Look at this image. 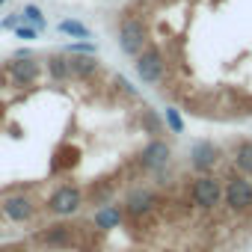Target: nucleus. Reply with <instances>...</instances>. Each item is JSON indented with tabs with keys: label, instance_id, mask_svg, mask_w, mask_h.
I'll use <instances>...</instances> for the list:
<instances>
[{
	"label": "nucleus",
	"instance_id": "obj_1",
	"mask_svg": "<svg viewBox=\"0 0 252 252\" xmlns=\"http://www.w3.org/2000/svg\"><path fill=\"white\" fill-rule=\"evenodd\" d=\"M119 48L128 54V57H140L146 48H149V30H146V21L140 15H134L128 9V15H125L119 21Z\"/></svg>",
	"mask_w": 252,
	"mask_h": 252
},
{
	"label": "nucleus",
	"instance_id": "obj_2",
	"mask_svg": "<svg viewBox=\"0 0 252 252\" xmlns=\"http://www.w3.org/2000/svg\"><path fill=\"white\" fill-rule=\"evenodd\" d=\"M83 202L86 199H83V190L77 184H60L48 199V211L57 214V217H71L83 208Z\"/></svg>",
	"mask_w": 252,
	"mask_h": 252
},
{
	"label": "nucleus",
	"instance_id": "obj_3",
	"mask_svg": "<svg viewBox=\"0 0 252 252\" xmlns=\"http://www.w3.org/2000/svg\"><path fill=\"white\" fill-rule=\"evenodd\" d=\"M74 231H77V225H71V222H51L39 234H33V240L51 252H65L74 246Z\"/></svg>",
	"mask_w": 252,
	"mask_h": 252
},
{
	"label": "nucleus",
	"instance_id": "obj_4",
	"mask_svg": "<svg viewBox=\"0 0 252 252\" xmlns=\"http://www.w3.org/2000/svg\"><path fill=\"white\" fill-rule=\"evenodd\" d=\"M134 68H137V77H140L143 83L155 86V83H160V80H163V71H166V57H163L158 48H146V51L137 57Z\"/></svg>",
	"mask_w": 252,
	"mask_h": 252
},
{
	"label": "nucleus",
	"instance_id": "obj_5",
	"mask_svg": "<svg viewBox=\"0 0 252 252\" xmlns=\"http://www.w3.org/2000/svg\"><path fill=\"white\" fill-rule=\"evenodd\" d=\"M140 166L146 169V172H163L166 166H169V160H172V149H169V143L163 140V137H152V143L140 152Z\"/></svg>",
	"mask_w": 252,
	"mask_h": 252
},
{
	"label": "nucleus",
	"instance_id": "obj_6",
	"mask_svg": "<svg viewBox=\"0 0 252 252\" xmlns=\"http://www.w3.org/2000/svg\"><path fill=\"white\" fill-rule=\"evenodd\" d=\"M190 199H193L196 208L211 211V208L220 205V199H222V187H220V181H217L214 175H199V178L193 181V187H190Z\"/></svg>",
	"mask_w": 252,
	"mask_h": 252
},
{
	"label": "nucleus",
	"instance_id": "obj_7",
	"mask_svg": "<svg viewBox=\"0 0 252 252\" xmlns=\"http://www.w3.org/2000/svg\"><path fill=\"white\" fill-rule=\"evenodd\" d=\"M225 205L234 214H243L252 208V181L246 175H231L225 184Z\"/></svg>",
	"mask_w": 252,
	"mask_h": 252
},
{
	"label": "nucleus",
	"instance_id": "obj_8",
	"mask_svg": "<svg viewBox=\"0 0 252 252\" xmlns=\"http://www.w3.org/2000/svg\"><path fill=\"white\" fill-rule=\"evenodd\" d=\"M3 71L12 77V83H18V86H30V83L39 80V74H42V63H39L36 57H12V60L3 65Z\"/></svg>",
	"mask_w": 252,
	"mask_h": 252
},
{
	"label": "nucleus",
	"instance_id": "obj_9",
	"mask_svg": "<svg viewBox=\"0 0 252 252\" xmlns=\"http://www.w3.org/2000/svg\"><path fill=\"white\" fill-rule=\"evenodd\" d=\"M155 205H158V193L149 190V187H137V190H131L128 196H125V208H122V211H125V217L140 220V217L152 214Z\"/></svg>",
	"mask_w": 252,
	"mask_h": 252
},
{
	"label": "nucleus",
	"instance_id": "obj_10",
	"mask_svg": "<svg viewBox=\"0 0 252 252\" xmlns=\"http://www.w3.org/2000/svg\"><path fill=\"white\" fill-rule=\"evenodd\" d=\"M36 211H39V205H36V199L33 196H24V193H12V196H6L3 199V214H6V220H12V222H30L33 217H36Z\"/></svg>",
	"mask_w": 252,
	"mask_h": 252
},
{
	"label": "nucleus",
	"instance_id": "obj_11",
	"mask_svg": "<svg viewBox=\"0 0 252 252\" xmlns=\"http://www.w3.org/2000/svg\"><path fill=\"white\" fill-rule=\"evenodd\" d=\"M220 158H222V152H220L211 140H196L193 149H190V160H193V166H196L199 172L214 169V166L220 163Z\"/></svg>",
	"mask_w": 252,
	"mask_h": 252
},
{
	"label": "nucleus",
	"instance_id": "obj_12",
	"mask_svg": "<svg viewBox=\"0 0 252 252\" xmlns=\"http://www.w3.org/2000/svg\"><path fill=\"white\" fill-rule=\"evenodd\" d=\"M122 220H125V211H122L119 205H104V208H98V214L92 217V225H95L98 231H110V228H119Z\"/></svg>",
	"mask_w": 252,
	"mask_h": 252
},
{
	"label": "nucleus",
	"instance_id": "obj_13",
	"mask_svg": "<svg viewBox=\"0 0 252 252\" xmlns=\"http://www.w3.org/2000/svg\"><path fill=\"white\" fill-rule=\"evenodd\" d=\"M68 65H71V77H80V80H86L98 71L95 54H68Z\"/></svg>",
	"mask_w": 252,
	"mask_h": 252
},
{
	"label": "nucleus",
	"instance_id": "obj_14",
	"mask_svg": "<svg viewBox=\"0 0 252 252\" xmlns=\"http://www.w3.org/2000/svg\"><path fill=\"white\" fill-rule=\"evenodd\" d=\"M231 163L240 169L246 178H252V140H237L231 149Z\"/></svg>",
	"mask_w": 252,
	"mask_h": 252
},
{
	"label": "nucleus",
	"instance_id": "obj_15",
	"mask_svg": "<svg viewBox=\"0 0 252 252\" xmlns=\"http://www.w3.org/2000/svg\"><path fill=\"white\" fill-rule=\"evenodd\" d=\"M83 199H86L89 205L104 208V205H110V199H113V184H107V181H95V184H89V187L83 190Z\"/></svg>",
	"mask_w": 252,
	"mask_h": 252
},
{
	"label": "nucleus",
	"instance_id": "obj_16",
	"mask_svg": "<svg viewBox=\"0 0 252 252\" xmlns=\"http://www.w3.org/2000/svg\"><path fill=\"white\" fill-rule=\"evenodd\" d=\"M45 65H48V71H51V77H54L57 83H65V80L71 77V65H68V54H51V57L45 60Z\"/></svg>",
	"mask_w": 252,
	"mask_h": 252
},
{
	"label": "nucleus",
	"instance_id": "obj_17",
	"mask_svg": "<svg viewBox=\"0 0 252 252\" xmlns=\"http://www.w3.org/2000/svg\"><path fill=\"white\" fill-rule=\"evenodd\" d=\"M57 33H65V36H74V39H89V36H92L86 24H80V21H71V18L60 21V24H57Z\"/></svg>",
	"mask_w": 252,
	"mask_h": 252
},
{
	"label": "nucleus",
	"instance_id": "obj_18",
	"mask_svg": "<svg viewBox=\"0 0 252 252\" xmlns=\"http://www.w3.org/2000/svg\"><path fill=\"white\" fill-rule=\"evenodd\" d=\"M143 128H146V134H152V137H163V125H160V119L155 116V110H143Z\"/></svg>",
	"mask_w": 252,
	"mask_h": 252
},
{
	"label": "nucleus",
	"instance_id": "obj_19",
	"mask_svg": "<svg viewBox=\"0 0 252 252\" xmlns=\"http://www.w3.org/2000/svg\"><path fill=\"white\" fill-rule=\"evenodd\" d=\"M21 15H24V21H30V27H36V30H45V15H42V9H39V6L27 3Z\"/></svg>",
	"mask_w": 252,
	"mask_h": 252
},
{
	"label": "nucleus",
	"instance_id": "obj_20",
	"mask_svg": "<svg viewBox=\"0 0 252 252\" xmlns=\"http://www.w3.org/2000/svg\"><path fill=\"white\" fill-rule=\"evenodd\" d=\"M163 116H166V125H169V131H172V134H184V119H181L178 107H166Z\"/></svg>",
	"mask_w": 252,
	"mask_h": 252
},
{
	"label": "nucleus",
	"instance_id": "obj_21",
	"mask_svg": "<svg viewBox=\"0 0 252 252\" xmlns=\"http://www.w3.org/2000/svg\"><path fill=\"white\" fill-rule=\"evenodd\" d=\"M65 54H95V45L92 42H74L65 48Z\"/></svg>",
	"mask_w": 252,
	"mask_h": 252
},
{
	"label": "nucleus",
	"instance_id": "obj_22",
	"mask_svg": "<svg viewBox=\"0 0 252 252\" xmlns=\"http://www.w3.org/2000/svg\"><path fill=\"white\" fill-rule=\"evenodd\" d=\"M39 33H42V30H36V27H24V24H21V27H15V36H18V39H27V42L39 39Z\"/></svg>",
	"mask_w": 252,
	"mask_h": 252
},
{
	"label": "nucleus",
	"instance_id": "obj_23",
	"mask_svg": "<svg viewBox=\"0 0 252 252\" xmlns=\"http://www.w3.org/2000/svg\"><path fill=\"white\" fill-rule=\"evenodd\" d=\"M113 80H116V86H122V92H125V95H131V98H137V95H140V92H137V86H134V83H128L122 74H116Z\"/></svg>",
	"mask_w": 252,
	"mask_h": 252
},
{
	"label": "nucleus",
	"instance_id": "obj_24",
	"mask_svg": "<svg viewBox=\"0 0 252 252\" xmlns=\"http://www.w3.org/2000/svg\"><path fill=\"white\" fill-rule=\"evenodd\" d=\"M21 21H24V15H9V18L0 21V27H3V30H15V27H21Z\"/></svg>",
	"mask_w": 252,
	"mask_h": 252
},
{
	"label": "nucleus",
	"instance_id": "obj_25",
	"mask_svg": "<svg viewBox=\"0 0 252 252\" xmlns=\"http://www.w3.org/2000/svg\"><path fill=\"white\" fill-rule=\"evenodd\" d=\"M0 252H15V249L12 246H0Z\"/></svg>",
	"mask_w": 252,
	"mask_h": 252
},
{
	"label": "nucleus",
	"instance_id": "obj_26",
	"mask_svg": "<svg viewBox=\"0 0 252 252\" xmlns=\"http://www.w3.org/2000/svg\"><path fill=\"white\" fill-rule=\"evenodd\" d=\"M163 252H175V249H163Z\"/></svg>",
	"mask_w": 252,
	"mask_h": 252
},
{
	"label": "nucleus",
	"instance_id": "obj_27",
	"mask_svg": "<svg viewBox=\"0 0 252 252\" xmlns=\"http://www.w3.org/2000/svg\"><path fill=\"white\" fill-rule=\"evenodd\" d=\"M0 3H6V0H0Z\"/></svg>",
	"mask_w": 252,
	"mask_h": 252
}]
</instances>
